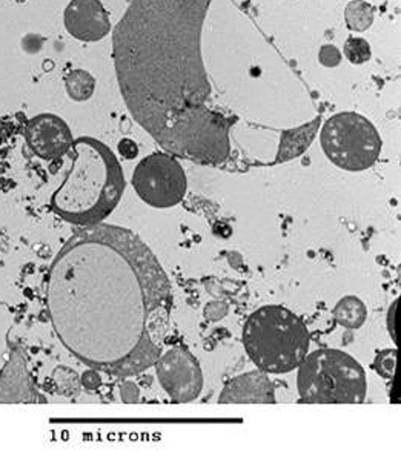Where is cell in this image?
Here are the masks:
<instances>
[{"label":"cell","mask_w":401,"mask_h":459,"mask_svg":"<svg viewBox=\"0 0 401 459\" xmlns=\"http://www.w3.org/2000/svg\"><path fill=\"white\" fill-rule=\"evenodd\" d=\"M47 309L71 355L129 378L154 366L165 349L171 284L139 235L102 223L83 226L54 256Z\"/></svg>","instance_id":"1"},{"label":"cell","mask_w":401,"mask_h":459,"mask_svg":"<svg viewBox=\"0 0 401 459\" xmlns=\"http://www.w3.org/2000/svg\"><path fill=\"white\" fill-rule=\"evenodd\" d=\"M213 0H133L113 31L120 92L134 120L168 152L200 165L231 155L237 117L220 108L202 57Z\"/></svg>","instance_id":"2"},{"label":"cell","mask_w":401,"mask_h":459,"mask_svg":"<svg viewBox=\"0 0 401 459\" xmlns=\"http://www.w3.org/2000/svg\"><path fill=\"white\" fill-rule=\"evenodd\" d=\"M68 159L70 169L51 197V208L71 225H99L124 197L122 166L107 144L92 137L75 139Z\"/></svg>","instance_id":"3"},{"label":"cell","mask_w":401,"mask_h":459,"mask_svg":"<svg viewBox=\"0 0 401 459\" xmlns=\"http://www.w3.org/2000/svg\"><path fill=\"white\" fill-rule=\"evenodd\" d=\"M308 327L283 306H263L248 316L243 346L248 357L266 374H288L299 368L309 351Z\"/></svg>","instance_id":"4"},{"label":"cell","mask_w":401,"mask_h":459,"mask_svg":"<svg viewBox=\"0 0 401 459\" xmlns=\"http://www.w3.org/2000/svg\"><path fill=\"white\" fill-rule=\"evenodd\" d=\"M297 390L303 404H362L368 383L362 364L337 349H318L300 363Z\"/></svg>","instance_id":"5"},{"label":"cell","mask_w":401,"mask_h":459,"mask_svg":"<svg viewBox=\"0 0 401 459\" xmlns=\"http://www.w3.org/2000/svg\"><path fill=\"white\" fill-rule=\"evenodd\" d=\"M320 143L329 161L348 172L372 168L383 148L374 123L353 111L334 114L327 118L321 128Z\"/></svg>","instance_id":"6"},{"label":"cell","mask_w":401,"mask_h":459,"mask_svg":"<svg viewBox=\"0 0 401 459\" xmlns=\"http://www.w3.org/2000/svg\"><path fill=\"white\" fill-rule=\"evenodd\" d=\"M134 191L153 208L168 209L187 195V178L176 157L155 152L139 161L133 172Z\"/></svg>","instance_id":"7"},{"label":"cell","mask_w":401,"mask_h":459,"mask_svg":"<svg viewBox=\"0 0 401 459\" xmlns=\"http://www.w3.org/2000/svg\"><path fill=\"white\" fill-rule=\"evenodd\" d=\"M154 366L159 383L177 404L191 403L202 394L204 372L196 357L185 347H171L161 352Z\"/></svg>","instance_id":"8"},{"label":"cell","mask_w":401,"mask_h":459,"mask_svg":"<svg viewBox=\"0 0 401 459\" xmlns=\"http://www.w3.org/2000/svg\"><path fill=\"white\" fill-rule=\"evenodd\" d=\"M25 142L42 160H59L70 152L74 135L64 118L54 114H39L28 120Z\"/></svg>","instance_id":"9"},{"label":"cell","mask_w":401,"mask_h":459,"mask_svg":"<svg viewBox=\"0 0 401 459\" xmlns=\"http://www.w3.org/2000/svg\"><path fill=\"white\" fill-rule=\"evenodd\" d=\"M66 31L81 42H99L111 31V22L100 0H71L65 8Z\"/></svg>","instance_id":"10"},{"label":"cell","mask_w":401,"mask_h":459,"mask_svg":"<svg viewBox=\"0 0 401 459\" xmlns=\"http://www.w3.org/2000/svg\"><path fill=\"white\" fill-rule=\"evenodd\" d=\"M220 404H275V387L269 374L252 370L230 379L220 392Z\"/></svg>","instance_id":"11"},{"label":"cell","mask_w":401,"mask_h":459,"mask_svg":"<svg viewBox=\"0 0 401 459\" xmlns=\"http://www.w3.org/2000/svg\"><path fill=\"white\" fill-rule=\"evenodd\" d=\"M0 403H45L32 385L27 361L17 347L0 374Z\"/></svg>","instance_id":"12"},{"label":"cell","mask_w":401,"mask_h":459,"mask_svg":"<svg viewBox=\"0 0 401 459\" xmlns=\"http://www.w3.org/2000/svg\"><path fill=\"white\" fill-rule=\"evenodd\" d=\"M320 125L321 117H317L312 122L301 125L299 128L286 129L280 134V144H278L274 165L294 160L300 155L305 154L312 142L316 140Z\"/></svg>","instance_id":"13"},{"label":"cell","mask_w":401,"mask_h":459,"mask_svg":"<svg viewBox=\"0 0 401 459\" xmlns=\"http://www.w3.org/2000/svg\"><path fill=\"white\" fill-rule=\"evenodd\" d=\"M366 316H368V310L363 301L353 295L340 299L337 306L334 307V318L340 326L346 329H359L363 326Z\"/></svg>","instance_id":"14"},{"label":"cell","mask_w":401,"mask_h":459,"mask_svg":"<svg viewBox=\"0 0 401 459\" xmlns=\"http://www.w3.org/2000/svg\"><path fill=\"white\" fill-rule=\"evenodd\" d=\"M65 88L74 102H86L96 91V79L86 70H73L65 75Z\"/></svg>","instance_id":"15"},{"label":"cell","mask_w":401,"mask_h":459,"mask_svg":"<svg viewBox=\"0 0 401 459\" xmlns=\"http://www.w3.org/2000/svg\"><path fill=\"white\" fill-rule=\"evenodd\" d=\"M375 19V8L366 0H351L344 8V22L351 31H368Z\"/></svg>","instance_id":"16"},{"label":"cell","mask_w":401,"mask_h":459,"mask_svg":"<svg viewBox=\"0 0 401 459\" xmlns=\"http://www.w3.org/2000/svg\"><path fill=\"white\" fill-rule=\"evenodd\" d=\"M344 57L353 65H363L372 57V49L368 40L362 38H349L343 47Z\"/></svg>","instance_id":"17"},{"label":"cell","mask_w":401,"mask_h":459,"mask_svg":"<svg viewBox=\"0 0 401 459\" xmlns=\"http://www.w3.org/2000/svg\"><path fill=\"white\" fill-rule=\"evenodd\" d=\"M397 368V351L396 349H388L379 353L374 361V368L377 374L386 379L394 378Z\"/></svg>","instance_id":"18"},{"label":"cell","mask_w":401,"mask_h":459,"mask_svg":"<svg viewBox=\"0 0 401 459\" xmlns=\"http://www.w3.org/2000/svg\"><path fill=\"white\" fill-rule=\"evenodd\" d=\"M343 54L336 45H323L318 53V62L327 68H336L342 64Z\"/></svg>","instance_id":"19"},{"label":"cell","mask_w":401,"mask_h":459,"mask_svg":"<svg viewBox=\"0 0 401 459\" xmlns=\"http://www.w3.org/2000/svg\"><path fill=\"white\" fill-rule=\"evenodd\" d=\"M226 314H228V306L222 301L208 303L204 310V316L211 321L222 320V318H225Z\"/></svg>","instance_id":"20"},{"label":"cell","mask_w":401,"mask_h":459,"mask_svg":"<svg viewBox=\"0 0 401 459\" xmlns=\"http://www.w3.org/2000/svg\"><path fill=\"white\" fill-rule=\"evenodd\" d=\"M120 396L126 404H134L139 403L140 390L137 385L131 383V381H125L124 385H120Z\"/></svg>","instance_id":"21"},{"label":"cell","mask_w":401,"mask_h":459,"mask_svg":"<svg viewBox=\"0 0 401 459\" xmlns=\"http://www.w3.org/2000/svg\"><path fill=\"white\" fill-rule=\"evenodd\" d=\"M100 375L99 370L92 368V370H86L85 374L82 375V385H85L86 389L94 390L100 385Z\"/></svg>","instance_id":"22"},{"label":"cell","mask_w":401,"mask_h":459,"mask_svg":"<svg viewBox=\"0 0 401 459\" xmlns=\"http://www.w3.org/2000/svg\"><path fill=\"white\" fill-rule=\"evenodd\" d=\"M118 152L124 155L125 159L133 160L139 154V150H137V144L134 143L133 140L124 139L118 143Z\"/></svg>","instance_id":"23"},{"label":"cell","mask_w":401,"mask_h":459,"mask_svg":"<svg viewBox=\"0 0 401 459\" xmlns=\"http://www.w3.org/2000/svg\"><path fill=\"white\" fill-rule=\"evenodd\" d=\"M397 307H398V299H396V303L391 306V309H389V314H388V329H389V333H391V338L394 340V342H397V327H396V314Z\"/></svg>","instance_id":"24"},{"label":"cell","mask_w":401,"mask_h":459,"mask_svg":"<svg viewBox=\"0 0 401 459\" xmlns=\"http://www.w3.org/2000/svg\"><path fill=\"white\" fill-rule=\"evenodd\" d=\"M16 2H19V4H23V2H27V0H16Z\"/></svg>","instance_id":"25"}]
</instances>
